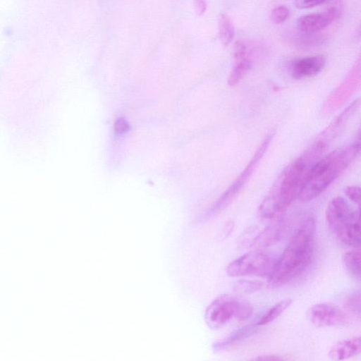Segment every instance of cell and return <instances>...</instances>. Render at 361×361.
<instances>
[{
	"instance_id": "19",
	"label": "cell",
	"mask_w": 361,
	"mask_h": 361,
	"mask_svg": "<svg viewBox=\"0 0 361 361\" xmlns=\"http://www.w3.org/2000/svg\"><path fill=\"white\" fill-rule=\"evenodd\" d=\"M262 286V281L242 279L235 283L234 290L240 294H248L259 290Z\"/></svg>"
},
{
	"instance_id": "8",
	"label": "cell",
	"mask_w": 361,
	"mask_h": 361,
	"mask_svg": "<svg viewBox=\"0 0 361 361\" xmlns=\"http://www.w3.org/2000/svg\"><path fill=\"white\" fill-rule=\"evenodd\" d=\"M341 14L340 1L334 3L326 11L310 13L300 17L297 27L305 33H312L324 29L337 20Z\"/></svg>"
},
{
	"instance_id": "16",
	"label": "cell",
	"mask_w": 361,
	"mask_h": 361,
	"mask_svg": "<svg viewBox=\"0 0 361 361\" xmlns=\"http://www.w3.org/2000/svg\"><path fill=\"white\" fill-rule=\"evenodd\" d=\"M218 30L220 41L223 46L230 44L235 36V28L231 17L226 13L220 15L218 20Z\"/></svg>"
},
{
	"instance_id": "14",
	"label": "cell",
	"mask_w": 361,
	"mask_h": 361,
	"mask_svg": "<svg viewBox=\"0 0 361 361\" xmlns=\"http://www.w3.org/2000/svg\"><path fill=\"white\" fill-rule=\"evenodd\" d=\"M258 326L257 324H248L238 328L226 338L214 342L212 350L214 352H221L229 348L255 334Z\"/></svg>"
},
{
	"instance_id": "4",
	"label": "cell",
	"mask_w": 361,
	"mask_h": 361,
	"mask_svg": "<svg viewBox=\"0 0 361 361\" xmlns=\"http://www.w3.org/2000/svg\"><path fill=\"white\" fill-rule=\"evenodd\" d=\"M252 311V307L248 302L231 295L224 294L214 299L208 305L204 313V321L209 328L218 329L233 318L240 321L247 319Z\"/></svg>"
},
{
	"instance_id": "7",
	"label": "cell",
	"mask_w": 361,
	"mask_h": 361,
	"mask_svg": "<svg viewBox=\"0 0 361 361\" xmlns=\"http://www.w3.org/2000/svg\"><path fill=\"white\" fill-rule=\"evenodd\" d=\"M326 219L330 231L336 233L343 228L360 221V210L354 209L342 197H336L329 203Z\"/></svg>"
},
{
	"instance_id": "24",
	"label": "cell",
	"mask_w": 361,
	"mask_h": 361,
	"mask_svg": "<svg viewBox=\"0 0 361 361\" xmlns=\"http://www.w3.org/2000/svg\"><path fill=\"white\" fill-rule=\"evenodd\" d=\"M114 129L115 132L118 134H121L128 130L129 126L124 118H120L116 121L114 124Z\"/></svg>"
},
{
	"instance_id": "22",
	"label": "cell",
	"mask_w": 361,
	"mask_h": 361,
	"mask_svg": "<svg viewBox=\"0 0 361 361\" xmlns=\"http://www.w3.org/2000/svg\"><path fill=\"white\" fill-rule=\"evenodd\" d=\"M340 0H295V5L298 8L307 9L324 4H332Z\"/></svg>"
},
{
	"instance_id": "13",
	"label": "cell",
	"mask_w": 361,
	"mask_h": 361,
	"mask_svg": "<svg viewBox=\"0 0 361 361\" xmlns=\"http://www.w3.org/2000/svg\"><path fill=\"white\" fill-rule=\"evenodd\" d=\"M361 350L360 336L341 341L329 349L328 356L331 360H343L356 356Z\"/></svg>"
},
{
	"instance_id": "6",
	"label": "cell",
	"mask_w": 361,
	"mask_h": 361,
	"mask_svg": "<svg viewBox=\"0 0 361 361\" xmlns=\"http://www.w3.org/2000/svg\"><path fill=\"white\" fill-rule=\"evenodd\" d=\"M270 257L265 253L250 251L231 262L226 267V273L231 277L250 274L264 275L270 273L272 268Z\"/></svg>"
},
{
	"instance_id": "26",
	"label": "cell",
	"mask_w": 361,
	"mask_h": 361,
	"mask_svg": "<svg viewBox=\"0 0 361 361\" xmlns=\"http://www.w3.org/2000/svg\"><path fill=\"white\" fill-rule=\"evenodd\" d=\"M255 360H284L286 358L278 355H265L253 358Z\"/></svg>"
},
{
	"instance_id": "17",
	"label": "cell",
	"mask_w": 361,
	"mask_h": 361,
	"mask_svg": "<svg viewBox=\"0 0 361 361\" xmlns=\"http://www.w3.org/2000/svg\"><path fill=\"white\" fill-rule=\"evenodd\" d=\"M293 300L291 298H286L280 300L271 307L258 321L257 324L262 326L267 324L275 319H276L281 314H282L287 308H288Z\"/></svg>"
},
{
	"instance_id": "21",
	"label": "cell",
	"mask_w": 361,
	"mask_h": 361,
	"mask_svg": "<svg viewBox=\"0 0 361 361\" xmlns=\"http://www.w3.org/2000/svg\"><path fill=\"white\" fill-rule=\"evenodd\" d=\"M289 9L284 6H279L272 9L271 19L276 24L283 23L289 16Z\"/></svg>"
},
{
	"instance_id": "10",
	"label": "cell",
	"mask_w": 361,
	"mask_h": 361,
	"mask_svg": "<svg viewBox=\"0 0 361 361\" xmlns=\"http://www.w3.org/2000/svg\"><path fill=\"white\" fill-rule=\"evenodd\" d=\"M360 81V60L354 65L344 81L331 93L326 100V111H332L341 105L356 90Z\"/></svg>"
},
{
	"instance_id": "5",
	"label": "cell",
	"mask_w": 361,
	"mask_h": 361,
	"mask_svg": "<svg viewBox=\"0 0 361 361\" xmlns=\"http://www.w3.org/2000/svg\"><path fill=\"white\" fill-rule=\"evenodd\" d=\"M272 137V133L268 134L264 137L244 169L227 190L213 204L208 211L207 216L216 215L228 207L236 199L267 151Z\"/></svg>"
},
{
	"instance_id": "12",
	"label": "cell",
	"mask_w": 361,
	"mask_h": 361,
	"mask_svg": "<svg viewBox=\"0 0 361 361\" xmlns=\"http://www.w3.org/2000/svg\"><path fill=\"white\" fill-rule=\"evenodd\" d=\"M326 64L323 55L302 58L294 61L290 67V73L295 79L314 76L322 71Z\"/></svg>"
},
{
	"instance_id": "23",
	"label": "cell",
	"mask_w": 361,
	"mask_h": 361,
	"mask_svg": "<svg viewBox=\"0 0 361 361\" xmlns=\"http://www.w3.org/2000/svg\"><path fill=\"white\" fill-rule=\"evenodd\" d=\"M345 195L353 202L360 205V188L357 185H350L345 188L344 191Z\"/></svg>"
},
{
	"instance_id": "20",
	"label": "cell",
	"mask_w": 361,
	"mask_h": 361,
	"mask_svg": "<svg viewBox=\"0 0 361 361\" xmlns=\"http://www.w3.org/2000/svg\"><path fill=\"white\" fill-rule=\"evenodd\" d=\"M360 291L357 290L349 295L345 300V306L350 312L360 315L361 303H360Z\"/></svg>"
},
{
	"instance_id": "15",
	"label": "cell",
	"mask_w": 361,
	"mask_h": 361,
	"mask_svg": "<svg viewBox=\"0 0 361 361\" xmlns=\"http://www.w3.org/2000/svg\"><path fill=\"white\" fill-rule=\"evenodd\" d=\"M234 65L228 77V84L230 87L237 85L251 67V61L247 56L234 58Z\"/></svg>"
},
{
	"instance_id": "1",
	"label": "cell",
	"mask_w": 361,
	"mask_h": 361,
	"mask_svg": "<svg viewBox=\"0 0 361 361\" xmlns=\"http://www.w3.org/2000/svg\"><path fill=\"white\" fill-rule=\"evenodd\" d=\"M327 147L316 138L305 151L284 168L259 206L258 215L261 219L279 218L298 199L310 169Z\"/></svg>"
},
{
	"instance_id": "18",
	"label": "cell",
	"mask_w": 361,
	"mask_h": 361,
	"mask_svg": "<svg viewBox=\"0 0 361 361\" xmlns=\"http://www.w3.org/2000/svg\"><path fill=\"white\" fill-rule=\"evenodd\" d=\"M343 261L348 271L352 276L360 279V252L353 250L345 252L343 255Z\"/></svg>"
},
{
	"instance_id": "2",
	"label": "cell",
	"mask_w": 361,
	"mask_h": 361,
	"mask_svg": "<svg viewBox=\"0 0 361 361\" xmlns=\"http://www.w3.org/2000/svg\"><path fill=\"white\" fill-rule=\"evenodd\" d=\"M315 221L309 217L295 232L269 274L271 287L283 285L304 271L310 264L314 247Z\"/></svg>"
},
{
	"instance_id": "27",
	"label": "cell",
	"mask_w": 361,
	"mask_h": 361,
	"mask_svg": "<svg viewBox=\"0 0 361 361\" xmlns=\"http://www.w3.org/2000/svg\"><path fill=\"white\" fill-rule=\"evenodd\" d=\"M233 222H228L226 226H225V229L224 231V234L226 236L228 235L233 230Z\"/></svg>"
},
{
	"instance_id": "11",
	"label": "cell",
	"mask_w": 361,
	"mask_h": 361,
	"mask_svg": "<svg viewBox=\"0 0 361 361\" xmlns=\"http://www.w3.org/2000/svg\"><path fill=\"white\" fill-rule=\"evenodd\" d=\"M286 228L284 221H277L268 225L264 228L259 231H252L247 235L248 239H245L243 243L249 247H264L270 246L279 240Z\"/></svg>"
},
{
	"instance_id": "25",
	"label": "cell",
	"mask_w": 361,
	"mask_h": 361,
	"mask_svg": "<svg viewBox=\"0 0 361 361\" xmlns=\"http://www.w3.org/2000/svg\"><path fill=\"white\" fill-rule=\"evenodd\" d=\"M194 7L196 13L202 16L207 10V3L205 0H195Z\"/></svg>"
},
{
	"instance_id": "9",
	"label": "cell",
	"mask_w": 361,
	"mask_h": 361,
	"mask_svg": "<svg viewBox=\"0 0 361 361\" xmlns=\"http://www.w3.org/2000/svg\"><path fill=\"white\" fill-rule=\"evenodd\" d=\"M307 315L310 321L319 327L341 324L348 320L346 314L342 310L329 302L312 305Z\"/></svg>"
},
{
	"instance_id": "3",
	"label": "cell",
	"mask_w": 361,
	"mask_h": 361,
	"mask_svg": "<svg viewBox=\"0 0 361 361\" xmlns=\"http://www.w3.org/2000/svg\"><path fill=\"white\" fill-rule=\"evenodd\" d=\"M360 149V138L321 157L310 169L298 199L309 202L322 193L353 161Z\"/></svg>"
}]
</instances>
